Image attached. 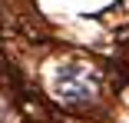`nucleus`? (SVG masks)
<instances>
[{
  "mask_svg": "<svg viewBox=\"0 0 129 123\" xmlns=\"http://www.w3.org/2000/svg\"><path fill=\"white\" fill-rule=\"evenodd\" d=\"M53 93L63 103H89L96 93V77L80 63H63L53 73Z\"/></svg>",
  "mask_w": 129,
  "mask_h": 123,
  "instance_id": "obj_1",
  "label": "nucleus"
}]
</instances>
